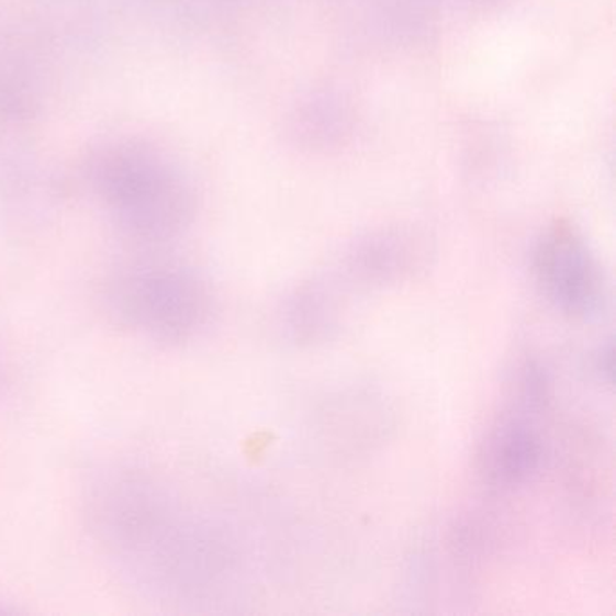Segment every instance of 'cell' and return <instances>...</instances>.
<instances>
[{
	"label": "cell",
	"instance_id": "cell-1",
	"mask_svg": "<svg viewBox=\"0 0 616 616\" xmlns=\"http://www.w3.org/2000/svg\"><path fill=\"white\" fill-rule=\"evenodd\" d=\"M86 517L112 568L154 601L190 604L220 586L223 542L164 475L133 464L102 470L87 489Z\"/></svg>",
	"mask_w": 616,
	"mask_h": 616
},
{
	"label": "cell",
	"instance_id": "cell-2",
	"mask_svg": "<svg viewBox=\"0 0 616 616\" xmlns=\"http://www.w3.org/2000/svg\"><path fill=\"white\" fill-rule=\"evenodd\" d=\"M103 311L116 326L159 346H183L203 335L217 313L212 285L187 268L131 266L103 282Z\"/></svg>",
	"mask_w": 616,
	"mask_h": 616
},
{
	"label": "cell",
	"instance_id": "cell-3",
	"mask_svg": "<svg viewBox=\"0 0 616 616\" xmlns=\"http://www.w3.org/2000/svg\"><path fill=\"white\" fill-rule=\"evenodd\" d=\"M531 266L542 295L564 315L593 321L606 311V273L586 240L570 224H557L542 235Z\"/></svg>",
	"mask_w": 616,
	"mask_h": 616
},
{
	"label": "cell",
	"instance_id": "cell-4",
	"mask_svg": "<svg viewBox=\"0 0 616 616\" xmlns=\"http://www.w3.org/2000/svg\"><path fill=\"white\" fill-rule=\"evenodd\" d=\"M542 452V439L530 423L520 418L500 419L479 444V475L495 489H515L537 474Z\"/></svg>",
	"mask_w": 616,
	"mask_h": 616
},
{
	"label": "cell",
	"instance_id": "cell-5",
	"mask_svg": "<svg viewBox=\"0 0 616 616\" xmlns=\"http://www.w3.org/2000/svg\"><path fill=\"white\" fill-rule=\"evenodd\" d=\"M338 326L335 296L321 284H302L291 291L279 310L282 335L296 346L326 340Z\"/></svg>",
	"mask_w": 616,
	"mask_h": 616
},
{
	"label": "cell",
	"instance_id": "cell-6",
	"mask_svg": "<svg viewBox=\"0 0 616 616\" xmlns=\"http://www.w3.org/2000/svg\"><path fill=\"white\" fill-rule=\"evenodd\" d=\"M11 378L8 367L0 360V400L5 396V392L10 389Z\"/></svg>",
	"mask_w": 616,
	"mask_h": 616
}]
</instances>
